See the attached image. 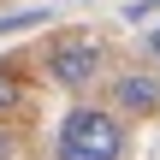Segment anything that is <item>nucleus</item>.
<instances>
[{"label":"nucleus","mask_w":160,"mask_h":160,"mask_svg":"<svg viewBox=\"0 0 160 160\" xmlns=\"http://www.w3.org/2000/svg\"><path fill=\"white\" fill-rule=\"evenodd\" d=\"M125 154H131V125H125L119 107L77 101V107L59 119L53 160H125Z\"/></svg>","instance_id":"nucleus-1"},{"label":"nucleus","mask_w":160,"mask_h":160,"mask_svg":"<svg viewBox=\"0 0 160 160\" xmlns=\"http://www.w3.org/2000/svg\"><path fill=\"white\" fill-rule=\"evenodd\" d=\"M42 71H48V83H53V89L83 95V89H95V83H101V71H107V48H101L95 36H83V30H65V36H53V42H48Z\"/></svg>","instance_id":"nucleus-2"},{"label":"nucleus","mask_w":160,"mask_h":160,"mask_svg":"<svg viewBox=\"0 0 160 160\" xmlns=\"http://www.w3.org/2000/svg\"><path fill=\"white\" fill-rule=\"evenodd\" d=\"M107 107H119L125 119H154V113H160V65H154V71H119Z\"/></svg>","instance_id":"nucleus-3"},{"label":"nucleus","mask_w":160,"mask_h":160,"mask_svg":"<svg viewBox=\"0 0 160 160\" xmlns=\"http://www.w3.org/2000/svg\"><path fill=\"white\" fill-rule=\"evenodd\" d=\"M18 107H24V71L12 59H0V119H12Z\"/></svg>","instance_id":"nucleus-4"},{"label":"nucleus","mask_w":160,"mask_h":160,"mask_svg":"<svg viewBox=\"0 0 160 160\" xmlns=\"http://www.w3.org/2000/svg\"><path fill=\"white\" fill-rule=\"evenodd\" d=\"M53 12L48 6H30V12H12V18H0V36H12V30H36V24H48Z\"/></svg>","instance_id":"nucleus-5"},{"label":"nucleus","mask_w":160,"mask_h":160,"mask_svg":"<svg viewBox=\"0 0 160 160\" xmlns=\"http://www.w3.org/2000/svg\"><path fill=\"white\" fill-rule=\"evenodd\" d=\"M0 160H18V137L6 131V119H0Z\"/></svg>","instance_id":"nucleus-6"},{"label":"nucleus","mask_w":160,"mask_h":160,"mask_svg":"<svg viewBox=\"0 0 160 160\" xmlns=\"http://www.w3.org/2000/svg\"><path fill=\"white\" fill-rule=\"evenodd\" d=\"M148 59L160 65V24H148Z\"/></svg>","instance_id":"nucleus-7"}]
</instances>
